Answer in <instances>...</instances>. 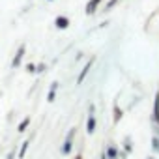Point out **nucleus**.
I'll use <instances>...</instances> for the list:
<instances>
[{
	"label": "nucleus",
	"instance_id": "4468645a",
	"mask_svg": "<svg viewBox=\"0 0 159 159\" xmlns=\"http://www.w3.org/2000/svg\"><path fill=\"white\" fill-rule=\"evenodd\" d=\"M150 144H152V150H153L155 153H159V135H153L152 140H150Z\"/></svg>",
	"mask_w": 159,
	"mask_h": 159
},
{
	"label": "nucleus",
	"instance_id": "6ab92c4d",
	"mask_svg": "<svg viewBox=\"0 0 159 159\" xmlns=\"http://www.w3.org/2000/svg\"><path fill=\"white\" fill-rule=\"evenodd\" d=\"M13 157H15V150H11V152L8 153V157H6V159H13Z\"/></svg>",
	"mask_w": 159,
	"mask_h": 159
},
{
	"label": "nucleus",
	"instance_id": "f8f14e48",
	"mask_svg": "<svg viewBox=\"0 0 159 159\" xmlns=\"http://www.w3.org/2000/svg\"><path fill=\"white\" fill-rule=\"evenodd\" d=\"M30 122H32V118H30V116H25V118L19 122V125H17V131H19V133H25V131L28 129Z\"/></svg>",
	"mask_w": 159,
	"mask_h": 159
},
{
	"label": "nucleus",
	"instance_id": "6e6552de",
	"mask_svg": "<svg viewBox=\"0 0 159 159\" xmlns=\"http://www.w3.org/2000/svg\"><path fill=\"white\" fill-rule=\"evenodd\" d=\"M122 118H124V111L120 109L118 101H114V103H112V124H114V125H118Z\"/></svg>",
	"mask_w": 159,
	"mask_h": 159
},
{
	"label": "nucleus",
	"instance_id": "7ed1b4c3",
	"mask_svg": "<svg viewBox=\"0 0 159 159\" xmlns=\"http://www.w3.org/2000/svg\"><path fill=\"white\" fill-rule=\"evenodd\" d=\"M94 62H96V56H90V60H86V64L83 66V69L79 71V75H77V84H83L84 83V79L88 77L90 69L94 67Z\"/></svg>",
	"mask_w": 159,
	"mask_h": 159
},
{
	"label": "nucleus",
	"instance_id": "dca6fc26",
	"mask_svg": "<svg viewBox=\"0 0 159 159\" xmlns=\"http://www.w3.org/2000/svg\"><path fill=\"white\" fill-rule=\"evenodd\" d=\"M25 69H26V73H36V64H32V62H30V64H26V66H25Z\"/></svg>",
	"mask_w": 159,
	"mask_h": 159
},
{
	"label": "nucleus",
	"instance_id": "20e7f679",
	"mask_svg": "<svg viewBox=\"0 0 159 159\" xmlns=\"http://www.w3.org/2000/svg\"><path fill=\"white\" fill-rule=\"evenodd\" d=\"M25 54H26V43H21V45H19V49H17V51H15V54H13V60H11V67H13V69H15V67H19V66L23 64Z\"/></svg>",
	"mask_w": 159,
	"mask_h": 159
},
{
	"label": "nucleus",
	"instance_id": "f257e3e1",
	"mask_svg": "<svg viewBox=\"0 0 159 159\" xmlns=\"http://www.w3.org/2000/svg\"><path fill=\"white\" fill-rule=\"evenodd\" d=\"M75 137H77V127H69L62 146H60V153L62 155H69L73 152V146H75Z\"/></svg>",
	"mask_w": 159,
	"mask_h": 159
},
{
	"label": "nucleus",
	"instance_id": "f03ea898",
	"mask_svg": "<svg viewBox=\"0 0 159 159\" xmlns=\"http://www.w3.org/2000/svg\"><path fill=\"white\" fill-rule=\"evenodd\" d=\"M150 122L155 127V135H159V90L153 96V105H152V114H150Z\"/></svg>",
	"mask_w": 159,
	"mask_h": 159
},
{
	"label": "nucleus",
	"instance_id": "a211bd4d",
	"mask_svg": "<svg viewBox=\"0 0 159 159\" xmlns=\"http://www.w3.org/2000/svg\"><path fill=\"white\" fill-rule=\"evenodd\" d=\"M88 114H96V105H94V103L88 105Z\"/></svg>",
	"mask_w": 159,
	"mask_h": 159
},
{
	"label": "nucleus",
	"instance_id": "412c9836",
	"mask_svg": "<svg viewBox=\"0 0 159 159\" xmlns=\"http://www.w3.org/2000/svg\"><path fill=\"white\" fill-rule=\"evenodd\" d=\"M146 159H155V157H153V155H148V157H146Z\"/></svg>",
	"mask_w": 159,
	"mask_h": 159
},
{
	"label": "nucleus",
	"instance_id": "39448f33",
	"mask_svg": "<svg viewBox=\"0 0 159 159\" xmlns=\"http://www.w3.org/2000/svg\"><path fill=\"white\" fill-rule=\"evenodd\" d=\"M103 153H105L107 159H120V148H118L112 140L107 142V146L103 148Z\"/></svg>",
	"mask_w": 159,
	"mask_h": 159
},
{
	"label": "nucleus",
	"instance_id": "ddd939ff",
	"mask_svg": "<svg viewBox=\"0 0 159 159\" xmlns=\"http://www.w3.org/2000/svg\"><path fill=\"white\" fill-rule=\"evenodd\" d=\"M28 148H30V139H26V140H25V142L21 144V148H19V153H17V157H19V159H23V157L26 155Z\"/></svg>",
	"mask_w": 159,
	"mask_h": 159
},
{
	"label": "nucleus",
	"instance_id": "1a4fd4ad",
	"mask_svg": "<svg viewBox=\"0 0 159 159\" xmlns=\"http://www.w3.org/2000/svg\"><path fill=\"white\" fill-rule=\"evenodd\" d=\"M96 127H98V118H96V114H88V116H86V133H88V135H94V133H96Z\"/></svg>",
	"mask_w": 159,
	"mask_h": 159
},
{
	"label": "nucleus",
	"instance_id": "0eeeda50",
	"mask_svg": "<svg viewBox=\"0 0 159 159\" xmlns=\"http://www.w3.org/2000/svg\"><path fill=\"white\" fill-rule=\"evenodd\" d=\"M69 25H71V21H69L67 15H56V17H54V26H56L58 30H67Z\"/></svg>",
	"mask_w": 159,
	"mask_h": 159
},
{
	"label": "nucleus",
	"instance_id": "f3484780",
	"mask_svg": "<svg viewBox=\"0 0 159 159\" xmlns=\"http://www.w3.org/2000/svg\"><path fill=\"white\" fill-rule=\"evenodd\" d=\"M43 71H47V66L45 64H38L36 66V73H43Z\"/></svg>",
	"mask_w": 159,
	"mask_h": 159
},
{
	"label": "nucleus",
	"instance_id": "2eb2a0df",
	"mask_svg": "<svg viewBox=\"0 0 159 159\" xmlns=\"http://www.w3.org/2000/svg\"><path fill=\"white\" fill-rule=\"evenodd\" d=\"M118 2H120V0H107V4H105V11H111Z\"/></svg>",
	"mask_w": 159,
	"mask_h": 159
},
{
	"label": "nucleus",
	"instance_id": "4be33fe9",
	"mask_svg": "<svg viewBox=\"0 0 159 159\" xmlns=\"http://www.w3.org/2000/svg\"><path fill=\"white\" fill-rule=\"evenodd\" d=\"M47 2H52V0H47Z\"/></svg>",
	"mask_w": 159,
	"mask_h": 159
},
{
	"label": "nucleus",
	"instance_id": "9b49d317",
	"mask_svg": "<svg viewBox=\"0 0 159 159\" xmlns=\"http://www.w3.org/2000/svg\"><path fill=\"white\" fill-rule=\"evenodd\" d=\"M122 152H125L127 155H129V153H133V140H131V137H129V135H125V137H124V142H122Z\"/></svg>",
	"mask_w": 159,
	"mask_h": 159
},
{
	"label": "nucleus",
	"instance_id": "423d86ee",
	"mask_svg": "<svg viewBox=\"0 0 159 159\" xmlns=\"http://www.w3.org/2000/svg\"><path fill=\"white\" fill-rule=\"evenodd\" d=\"M101 4H103V0H88L86 6H84V13H86L88 17H90V15H96L98 10L101 8Z\"/></svg>",
	"mask_w": 159,
	"mask_h": 159
},
{
	"label": "nucleus",
	"instance_id": "9d476101",
	"mask_svg": "<svg viewBox=\"0 0 159 159\" xmlns=\"http://www.w3.org/2000/svg\"><path fill=\"white\" fill-rule=\"evenodd\" d=\"M58 88H60V83H58V81H52V83H51V88H49V94H47V101H49V103H52V101L56 99Z\"/></svg>",
	"mask_w": 159,
	"mask_h": 159
},
{
	"label": "nucleus",
	"instance_id": "aec40b11",
	"mask_svg": "<svg viewBox=\"0 0 159 159\" xmlns=\"http://www.w3.org/2000/svg\"><path fill=\"white\" fill-rule=\"evenodd\" d=\"M73 159H83V153H81V152H79V153H77V155H75Z\"/></svg>",
	"mask_w": 159,
	"mask_h": 159
}]
</instances>
